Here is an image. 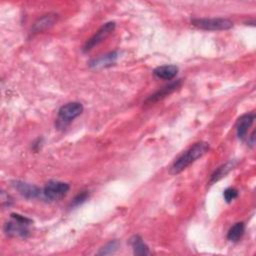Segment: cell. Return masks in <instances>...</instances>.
Returning <instances> with one entry per match:
<instances>
[{
  "label": "cell",
  "mask_w": 256,
  "mask_h": 256,
  "mask_svg": "<svg viewBox=\"0 0 256 256\" xmlns=\"http://www.w3.org/2000/svg\"><path fill=\"white\" fill-rule=\"evenodd\" d=\"M209 150V144L205 141H199L184 151L171 165L170 173L178 174L186 169L189 165L194 163L197 159L205 155Z\"/></svg>",
  "instance_id": "cell-1"
},
{
  "label": "cell",
  "mask_w": 256,
  "mask_h": 256,
  "mask_svg": "<svg viewBox=\"0 0 256 256\" xmlns=\"http://www.w3.org/2000/svg\"><path fill=\"white\" fill-rule=\"evenodd\" d=\"M11 220L4 225V232L10 237L26 238L30 234V225L33 223L31 219L20 215L18 213H12Z\"/></svg>",
  "instance_id": "cell-2"
},
{
  "label": "cell",
  "mask_w": 256,
  "mask_h": 256,
  "mask_svg": "<svg viewBox=\"0 0 256 256\" xmlns=\"http://www.w3.org/2000/svg\"><path fill=\"white\" fill-rule=\"evenodd\" d=\"M83 105L80 102H69L62 105L58 110L55 126L58 129L66 128L75 118L83 112Z\"/></svg>",
  "instance_id": "cell-3"
},
{
  "label": "cell",
  "mask_w": 256,
  "mask_h": 256,
  "mask_svg": "<svg viewBox=\"0 0 256 256\" xmlns=\"http://www.w3.org/2000/svg\"><path fill=\"white\" fill-rule=\"evenodd\" d=\"M192 25L208 31H222L228 30L233 27V22L227 18L217 17V18H197L191 21Z\"/></svg>",
  "instance_id": "cell-4"
},
{
  "label": "cell",
  "mask_w": 256,
  "mask_h": 256,
  "mask_svg": "<svg viewBox=\"0 0 256 256\" xmlns=\"http://www.w3.org/2000/svg\"><path fill=\"white\" fill-rule=\"evenodd\" d=\"M69 189V184L62 181L51 180L46 183L45 187L42 190V193L46 199L50 201H55L63 198L68 193Z\"/></svg>",
  "instance_id": "cell-5"
},
{
  "label": "cell",
  "mask_w": 256,
  "mask_h": 256,
  "mask_svg": "<svg viewBox=\"0 0 256 256\" xmlns=\"http://www.w3.org/2000/svg\"><path fill=\"white\" fill-rule=\"evenodd\" d=\"M115 29V23L114 22H107L103 26H101L97 32L86 41V43L83 46V52H89L92 50L95 46L100 44L104 39H106L111 32H113Z\"/></svg>",
  "instance_id": "cell-6"
},
{
  "label": "cell",
  "mask_w": 256,
  "mask_h": 256,
  "mask_svg": "<svg viewBox=\"0 0 256 256\" xmlns=\"http://www.w3.org/2000/svg\"><path fill=\"white\" fill-rule=\"evenodd\" d=\"M12 183H13L12 184L13 187L23 197H25L27 199L38 198L42 193V190L36 185H32V184H29V183H26V182H23V181H19V180L13 181Z\"/></svg>",
  "instance_id": "cell-7"
},
{
  "label": "cell",
  "mask_w": 256,
  "mask_h": 256,
  "mask_svg": "<svg viewBox=\"0 0 256 256\" xmlns=\"http://www.w3.org/2000/svg\"><path fill=\"white\" fill-rule=\"evenodd\" d=\"M58 18V15L55 13H49V14H45L42 17L38 18L34 24L31 27V34H36V33H40L48 28H50L51 26L54 25V23L56 22Z\"/></svg>",
  "instance_id": "cell-8"
},
{
  "label": "cell",
  "mask_w": 256,
  "mask_h": 256,
  "mask_svg": "<svg viewBox=\"0 0 256 256\" xmlns=\"http://www.w3.org/2000/svg\"><path fill=\"white\" fill-rule=\"evenodd\" d=\"M255 120V115L253 113H247L239 117L236 122V133L239 139H245L249 128L252 126Z\"/></svg>",
  "instance_id": "cell-9"
},
{
  "label": "cell",
  "mask_w": 256,
  "mask_h": 256,
  "mask_svg": "<svg viewBox=\"0 0 256 256\" xmlns=\"http://www.w3.org/2000/svg\"><path fill=\"white\" fill-rule=\"evenodd\" d=\"M181 85V80H176L174 82H171L170 84L162 87L160 90L156 91L154 94H152L151 96H149L147 99H146V103H154V102H157L163 98H165L166 96H168L169 94L173 93L175 90H177Z\"/></svg>",
  "instance_id": "cell-10"
},
{
  "label": "cell",
  "mask_w": 256,
  "mask_h": 256,
  "mask_svg": "<svg viewBox=\"0 0 256 256\" xmlns=\"http://www.w3.org/2000/svg\"><path fill=\"white\" fill-rule=\"evenodd\" d=\"M178 73V67L175 65H162L153 70V74L163 80H172Z\"/></svg>",
  "instance_id": "cell-11"
},
{
  "label": "cell",
  "mask_w": 256,
  "mask_h": 256,
  "mask_svg": "<svg viewBox=\"0 0 256 256\" xmlns=\"http://www.w3.org/2000/svg\"><path fill=\"white\" fill-rule=\"evenodd\" d=\"M118 58L117 52H110L108 54L102 55L96 59H93L90 62V66L93 68H99V67H106L114 64Z\"/></svg>",
  "instance_id": "cell-12"
},
{
  "label": "cell",
  "mask_w": 256,
  "mask_h": 256,
  "mask_svg": "<svg viewBox=\"0 0 256 256\" xmlns=\"http://www.w3.org/2000/svg\"><path fill=\"white\" fill-rule=\"evenodd\" d=\"M130 245L133 248V253L135 255H148L150 253L149 247L143 241V239L139 235H134L130 238Z\"/></svg>",
  "instance_id": "cell-13"
},
{
  "label": "cell",
  "mask_w": 256,
  "mask_h": 256,
  "mask_svg": "<svg viewBox=\"0 0 256 256\" xmlns=\"http://www.w3.org/2000/svg\"><path fill=\"white\" fill-rule=\"evenodd\" d=\"M236 166V161L232 160V161H228L227 163L221 165L220 167H218L214 173L211 175L210 178V183H214L219 181L221 178L225 177V175H227L234 167Z\"/></svg>",
  "instance_id": "cell-14"
},
{
  "label": "cell",
  "mask_w": 256,
  "mask_h": 256,
  "mask_svg": "<svg viewBox=\"0 0 256 256\" xmlns=\"http://www.w3.org/2000/svg\"><path fill=\"white\" fill-rule=\"evenodd\" d=\"M245 225L243 222H237L234 224L227 233V239L231 242H237L244 234Z\"/></svg>",
  "instance_id": "cell-15"
},
{
  "label": "cell",
  "mask_w": 256,
  "mask_h": 256,
  "mask_svg": "<svg viewBox=\"0 0 256 256\" xmlns=\"http://www.w3.org/2000/svg\"><path fill=\"white\" fill-rule=\"evenodd\" d=\"M118 249V242L116 240H112L108 242L106 245H104L98 252L99 255H107L112 254Z\"/></svg>",
  "instance_id": "cell-16"
},
{
  "label": "cell",
  "mask_w": 256,
  "mask_h": 256,
  "mask_svg": "<svg viewBox=\"0 0 256 256\" xmlns=\"http://www.w3.org/2000/svg\"><path fill=\"white\" fill-rule=\"evenodd\" d=\"M88 196H89V194H88L87 191H82V192L78 193V194L74 197V199L72 200L71 206H72V207H76V206L81 205L82 203H84V202L88 199Z\"/></svg>",
  "instance_id": "cell-17"
},
{
  "label": "cell",
  "mask_w": 256,
  "mask_h": 256,
  "mask_svg": "<svg viewBox=\"0 0 256 256\" xmlns=\"http://www.w3.org/2000/svg\"><path fill=\"white\" fill-rule=\"evenodd\" d=\"M237 196H238V190L235 188H232V187L225 189L223 192V197H224L225 201L228 203L233 201Z\"/></svg>",
  "instance_id": "cell-18"
}]
</instances>
